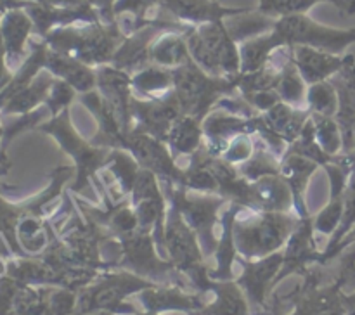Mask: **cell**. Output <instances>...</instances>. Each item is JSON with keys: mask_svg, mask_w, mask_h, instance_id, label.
<instances>
[{"mask_svg": "<svg viewBox=\"0 0 355 315\" xmlns=\"http://www.w3.org/2000/svg\"><path fill=\"white\" fill-rule=\"evenodd\" d=\"M186 42L191 57L196 59L198 64L210 75L241 73V55L224 21L191 28Z\"/></svg>", "mask_w": 355, "mask_h": 315, "instance_id": "obj_3", "label": "cell"}, {"mask_svg": "<svg viewBox=\"0 0 355 315\" xmlns=\"http://www.w3.org/2000/svg\"><path fill=\"white\" fill-rule=\"evenodd\" d=\"M30 19L21 12H14L7 17L6 31L3 33H6L7 47H9L10 52H21L24 38H26L28 31H30Z\"/></svg>", "mask_w": 355, "mask_h": 315, "instance_id": "obj_11", "label": "cell"}, {"mask_svg": "<svg viewBox=\"0 0 355 315\" xmlns=\"http://www.w3.org/2000/svg\"><path fill=\"white\" fill-rule=\"evenodd\" d=\"M173 85L177 89V100L184 116L194 118L200 121L208 111L210 104L214 102L218 93L231 90L234 82L211 78L203 69L198 68L196 62L189 59L180 64L175 71H172Z\"/></svg>", "mask_w": 355, "mask_h": 315, "instance_id": "obj_4", "label": "cell"}, {"mask_svg": "<svg viewBox=\"0 0 355 315\" xmlns=\"http://www.w3.org/2000/svg\"><path fill=\"white\" fill-rule=\"evenodd\" d=\"M42 3L45 6H52V7H76L85 3L87 0H40Z\"/></svg>", "mask_w": 355, "mask_h": 315, "instance_id": "obj_17", "label": "cell"}, {"mask_svg": "<svg viewBox=\"0 0 355 315\" xmlns=\"http://www.w3.org/2000/svg\"><path fill=\"white\" fill-rule=\"evenodd\" d=\"M173 83L172 71H162L156 68H148L144 71H139L134 78V89L156 92V90L168 89Z\"/></svg>", "mask_w": 355, "mask_h": 315, "instance_id": "obj_12", "label": "cell"}, {"mask_svg": "<svg viewBox=\"0 0 355 315\" xmlns=\"http://www.w3.org/2000/svg\"><path fill=\"white\" fill-rule=\"evenodd\" d=\"M159 7L177 19L189 21L196 26L205 23H220L224 17L250 12V9L224 7L215 0H159Z\"/></svg>", "mask_w": 355, "mask_h": 315, "instance_id": "obj_6", "label": "cell"}, {"mask_svg": "<svg viewBox=\"0 0 355 315\" xmlns=\"http://www.w3.org/2000/svg\"><path fill=\"white\" fill-rule=\"evenodd\" d=\"M47 128L55 135L59 144L75 156L76 163H78V180H76L78 186H75V190H80V187L87 183V177L96 172L97 166L110 156V151L107 149L90 147L85 141H82L75 132V128L69 125L68 111H64L61 116L55 118Z\"/></svg>", "mask_w": 355, "mask_h": 315, "instance_id": "obj_5", "label": "cell"}, {"mask_svg": "<svg viewBox=\"0 0 355 315\" xmlns=\"http://www.w3.org/2000/svg\"><path fill=\"white\" fill-rule=\"evenodd\" d=\"M45 64L51 68L52 73L62 76L68 85L73 89L82 90V92H89L97 82V73L92 71L87 64H83L78 59L71 57V55L61 54V52H51L47 54V61Z\"/></svg>", "mask_w": 355, "mask_h": 315, "instance_id": "obj_8", "label": "cell"}, {"mask_svg": "<svg viewBox=\"0 0 355 315\" xmlns=\"http://www.w3.org/2000/svg\"><path fill=\"white\" fill-rule=\"evenodd\" d=\"M274 47L279 48L288 45H305V47L318 48L329 54H342L350 44L355 42V28L352 30H338L324 24L315 23L305 14H290V16L277 17L276 26L270 31Z\"/></svg>", "mask_w": 355, "mask_h": 315, "instance_id": "obj_2", "label": "cell"}, {"mask_svg": "<svg viewBox=\"0 0 355 315\" xmlns=\"http://www.w3.org/2000/svg\"><path fill=\"white\" fill-rule=\"evenodd\" d=\"M87 2L99 12L103 23H114L116 21V16H114L116 0H87Z\"/></svg>", "mask_w": 355, "mask_h": 315, "instance_id": "obj_16", "label": "cell"}, {"mask_svg": "<svg viewBox=\"0 0 355 315\" xmlns=\"http://www.w3.org/2000/svg\"><path fill=\"white\" fill-rule=\"evenodd\" d=\"M291 51H293V61L300 71L302 78L307 80L309 83L322 82L331 73L343 68L347 62L345 59L336 57L335 54L305 47V45H295V47H291Z\"/></svg>", "mask_w": 355, "mask_h": 315, "instance_id": "obj_7", "label": "cell"}, {"mask_svg": "<svg viewBox=\"0 0 355 315\" xmlns=\"http://www.w3.org/2000/svg\"><path fill=\"white\" fill-rule=\"evenodd\" d=\"M250 152H252L250 138L241 137L238 142L231 144V147L225 152V159H227V161H241V159L250 158Z\"/></svg>", "mask_w": 355, "mask_h": 315, "instance_id": "obj_15", "label": "cell"}, {"mask_svg": "<svg viewBox=\"0 0 355 315\" xmlns=\"http://www.w3.org/2000/svg\"><path fill=\"white\" fill-rule=\"evenodd\" d=\"M309 100L314 106L315 113L324 114V116H331L336 109V99L335 90L328 85V83H315L311 89V96Z\"/></svg>", "mask_w": 355, "mask_h": 315, "instance_id": "obj_14", "label": "cell"}, {"mask_svg": "<svg viewBox=\"0 0 355 315\" xmlns=\"http://www.w3.org/2000/svg\"><path fill=\"white\" fill-rule=\"evenodd\" d=\"M191 59L187 42L180 35L166 33L151 47V61L163 66L184 64Z\"/></svg>", "mask_w": 355, "mask_h": 315, "instance_id": "obj_10", "label": "cell"}, {"mask_svg": "<svg viewBox=\"0 0 355 315\" xmlns=\"http://www.w3.org/2000/svg\"><path fill=\"white\" fill-rule=\"evenodd\" d=\"M318 2H333L347 14H355V0H259V12L270 17L305 14Z\"/></svg>", "mask_w": 355, "mask_h": 315, "instance_id": "obj_9", "label": "cell"}, {"mask_svg": "<svg viewBox=\"0 0 355 315\" xmlns=\"http://www.w3.org/2000/svg\"><path fill=\"white\" fill-rule=\"evenodd\" d=\"M156 6H159V0H116V3H114V16L120 17L121 14L130 12L134 16L135 23H142V26H146V24L153 21L146 19V14Z\"/></svg>", "mask_w": 355, "mask_h": 315, "instance_id": "obj_13", "label": "cell"}, {"mask_svg": "<svg viewBox=\"0 0 355 315\" xmlns=\"http://www.w3.org/2000/svg\"><path fill=\"white\" fill-rule=\"evenodd\" d=\"M127 38L120 23H83L82 26H69L54 30L47 37L55 52L71 55L83 64H103L113 59L123 40Z\"/></svg>", "mask_w": 355, "mask_h": 315, "instance_id": "obj_1", "label": "cell"}]
</instances>
